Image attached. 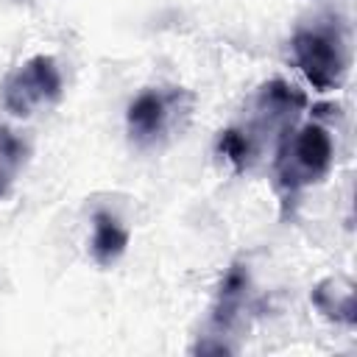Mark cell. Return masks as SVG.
I'll return each mask as SVG.
<instances>
[{"mask_svg":"<svg viewBox=\"0 0 357 357\" xmlns=\"http://www.w3.org/2000/svg\"><path fill=\"white\" fill-rule=\"evenodd\" d=\"M126 245H128V231L123 229V223L112 212L98 209L92 215V243H89L92 259L106 268L126 254Z\"/></svg>","mask_w":357,"mask_h":357,"instance_id":"ba28073f","label":"cell"},{"mask_svg":"<svg viewBox=\"0 0 357 357\" xmlns=\"http://www.w3.org/2000/svg\"><path fill=\"white\" fill-rule=\"evenodd\" d=\"M218 153H220L226 162H231L234 170H245V165H248L254 148H251L248 137H245L240 128H226V131H220V137H218Z\"/></svg>","mask_w":357,"mask_h":357,"instance_id":"30bf717a","label":"cell"},{"mask_svg":"<svg viewBox=\"0 0 357 357\" xmlns=\"http://www.w3.org/2000/svg\"><path fill=\"white\" fill-rule=\"evenodd\" d=\"M310 298H312L315 310L326 321L354 326V321H357V298H354V284L349 279H343V276L321 279L312 287Z\"/></svg>","mask_w":357,"mask_h":357,"instance_id":"52a82bcc","label":"cell"},{"mask_svg":"<svg viewBox=\"0 0 357 357\" xmlns=\"http://www.w3.org/2000/svg\"><path fill=\"white\" fill-rule=\"evenodd\" d=\"M248 284H251V273H248V265H243V262H234L223 273V279L218 284L215 304H212V315H209L212 335H226L237 324V318L245 307V298H248Z\"/></svg>","mask_w":357,"mask_h":357,"instance_id":"8992f818","label":"cell"},{"mask_svg":"<svg viewBox=\"0 0 357 357\" xmlns=\"http://www.w3.org/2000/svg\"><path fill=\"white\" fill-rule=\"evenodd\" d=\"M304 106H307V95L301 89H296L293 84H287L282 78L262 84L254 98V117H251L248 128L243 131L248 137L251 148H257V142L262 137L282 139L293 128V123Z\"/></svg>","mask_w":357,"mask_h":357,"instance_id":"277c9868","label":"cell"},{"mask_svg":"<svg viewBox=\"0 0 357 357\" xmlns=\"http://www.w3.org/2000/svg\"><path fill=\"white\" fill-rule=\"evenodd\" d=\"M293 61L301 70V75L321 92L337 89L346 67H349V53H346V39L337 25H310L298 28L290 39Z\"/></svg>","mask_w":357,"mask_h":357,"instance_id":"7a4b0ae2","label":"cell"},{"mask_svg":"<svg viewBox=\"0 0 357 357\" xmlns=\"http://www.w3.org/2000/svg\"><path fill=\"white\" fill-rule=\"evenodd\" d=\"M25 159H28V145L8 126H0V198L17 181L20 170L25 167Z\"/></svg>","mask_w":357,"mask_h":357,"instance_id":"9c48e42d","label":"cell"},{"mask_svg":"<svg viewBox=\"0 0 357 357\" xmlns=\"http://www.w3.org/2000/svg\"><path fill=\"white\" fill-rule=\"evenodd\" d=\"M190 95L181 89H145L139 92L126 112V126H128V137L134 145L148 148L153 145L173 120V112L181 109V100H187Z\"/></svg>","mask_w":357,"mask_h":357,"instance_id":"5b68a950","label":"cell"},{"mask_svg":"<svg viewBox=\"0 0 357 357\" xmlns=\"http://www.w3.org/2000/svg\"><path fill=\"white\" fill-rule=\"evenodd\" d=\"M335 162V145L329 131L321 123H307L301 128H290L273 156L276 187L284 198H293L298 190L321 181Z\"/></svg>","mask_w":357,"mask_h":357,"instance_id":"6da1fadb","label":"cell"},{"mask_svg":"<svg viewBox=\"0 0 357 357\" xmlns=\"http://www.w3.org/2000/svg\"><path fill=\"white\" fill-rule=\"evenodd\" d=\"M61 98V73L56 67L53 56H31L25 64H20L0 86V100L6 112L14 117H28L39 106L56 103Z\"/></svg>","mask_w":357,"mask_h":357,"instance_id":"3957f363","label":"cell"}]
</instances>
